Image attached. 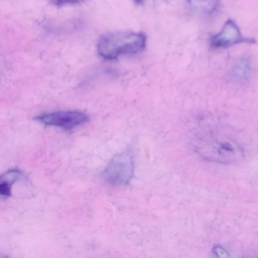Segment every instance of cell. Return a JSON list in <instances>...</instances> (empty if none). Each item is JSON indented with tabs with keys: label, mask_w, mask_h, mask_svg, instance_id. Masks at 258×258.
Segmentation results:
<instances>
[{
	"label": "cell",
	"mask_w": 258,
	"mask_h": 258,
	"mask_svg": "<svg viewBox=\"0 0 258 258\" xmlns=\"http://www.w3.org/2000/svg\"><path fill=\"white\" fill-rule=\"evenodd\" d=\"M146 37L142 33L117 31L102 36L97 43L99 55L107 60H114L121 55L142 52L146 47Z\"/></svg>",
	"instance_id": "cell-1"
},
{
	"label": "cell",
	"mask_w": 258,
	"mask_h": 258,
	"mask_svg": "<svg viewBox=\"0 0 258 258\" xmlns=\"http://www.w3.org/2000/svg\"><path fill=\"white\" fill-rule=\"evenodd\" d=\"M134 161L129 151L115 155L104 170L102 177L111 185H126L134 176Z\"/></svg>",
	"instance_id": "cell-2"
},
{
	"label": "cell",
	"mask_w": 258,
	"mask_h": 258,
	"mask_svg": "<svg viewBox=\"0 0 258 258\" xmlns=\"http://www.w3.org/2000/svg\"><path fill=\"white\" fill-rule=\"evenodd\" d=\"M202 156L217 162H233L243 155L242 150L236 143L229 140H212L199 148Z\"/></svg>",
	"instance_id": "cell-3"
},
{
	"label": "cell",
	"mask_w": 258,
	"mask_h": 258,
	"mask_svg": "<svg viewBox=\"0 0 258 258\" xmlns=\"http://www.w3.org/2000/svg\"><path fill=\"white\" fill-rule=\"evenodd\" d=\"M36 120L47 126H56L66 131H72L88 122L85 113L78 111H55L37 116Z\"/></svg>",
	"instance_id": "cell-4"
},
{
	"label": "cell",
	"mask_w": 258,
	"mask_h": 258,
	"mask_svg": "<svg viewBox=\"0 0 258 258\" xmlns=\"http://www.w3.org/2000/svg\"><path fill=\"white\" fill-rule=\"evenodd\" d=\"M242 43H252L254 41L251 39L244 38L236 24L231 19L225 23L220 33L211 39V46L214 49H226Z\"/></svg>",
	"instance_id": "cell-5"
},
{
	"label": "cell",
	"mask_w": 258,
	"mask_h": 258,
	"mask_svg": "<svg viewBox=\"0 0 258 258\" xmlns=\"http://www.w3.org/2000/svg\"><path fill=\"white\" fill-rule=\"evenodd\" d=\"M24 174L20 170H13L4 174L0 182L1 197L8 198L12 196V186L18 179H22Z\"/></svg>",
	"instance_id": "cell-6"
},
{
	"label": "cell",
	"mask_w": 258,
	"mask_h": 258,
	"mask_svg": "<svg viewBox=\"0 0 258 258\" xmlns=\"http://www.w3.org/2000/svg\"><path fill=\"white\" fill-rule=\"evenodd\" d=\"M195 10L205 14H211L218 8L220 0H188Z\"/></svg>",
	"instance_id": "cell-7"
},
{
	"label": "cell",
	"mask_w": 258,
	"mask_h": 258,
	"mask_svg": "<svg viewBox=\"0 0 258 258\" xmlns=\"http://www.w3.org/2000/svg\"><path fill=\"white\" fill-rule=\"evenodd\" d=\"M250 72V63L246 58L240 60L232 69V76L238 81H244L248 78Z\"/></svg>",
	"instance_id": "cell-8"
},
{
	"label": "cell",
	"mask_w": 258,
	"mask_h": 258,
	"mask_svg": "<svg viewBox=\"0 0 258 258\" xmlns=\"http://www.w3.org/2000/svg\"><path fill=\"white\" fill-rule=\"evenodd\" d=\"M82 0H52V2L56 6H63L66 4H78Z\"/></svg>",
	"instance_id": "cell-9"
},
{
	"label": "cell",
	"mask_w": 258,
	"mask_h": 258,
	"mask_svg": "<svg viewBox=\"0 0 258 258\" xmlns=\"http://www.w3.org/2000/svg\"><path fill=\"white\" fill-rule=\"evenodd\" d=\"M214 253L217 255V256H220V257H225V256H227V252L223 248V247H220V246H217V247H214Z\"/></svg>",
	"instance_id": "cell-10"
},
{
	"label": "cell",
	"mask_w": 258,
	"mask_h": 258,
	"mask_svg": "<svg viewBox=\"0 0 258 258\" xmlns=\"http://www.w3.org/2000/svg\"><path fill=\"white\" fill-rule=\"evenodd\" d=\"M136 1H137V2H140V1H142V0H136Z\"/></svg>",
	"instance_id": "cell-11"
}]
</instances>
